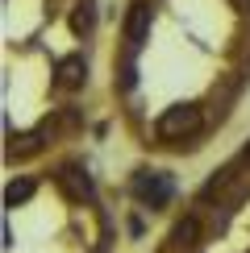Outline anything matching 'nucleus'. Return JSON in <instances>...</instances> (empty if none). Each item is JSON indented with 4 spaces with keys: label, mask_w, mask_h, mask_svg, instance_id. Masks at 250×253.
Instances as JSON below:
<instances>
[{
    "label": "nucleus",
    "mask_w": 250,
    "mask_h": 253,
    "mask_svg": "<svg viewBox=\"0 0 250 253\" xmlns=\"http://www.w3.org/2000/svg\"><path fill=\"white\" fill-rule=\"evenodd\" d=\"M133 191H138L150 208H163L167 199H171V178L159 174V170H142L138 178H133Z\"/></svg>",
    "instance_id": "1"
}]
</instances>
